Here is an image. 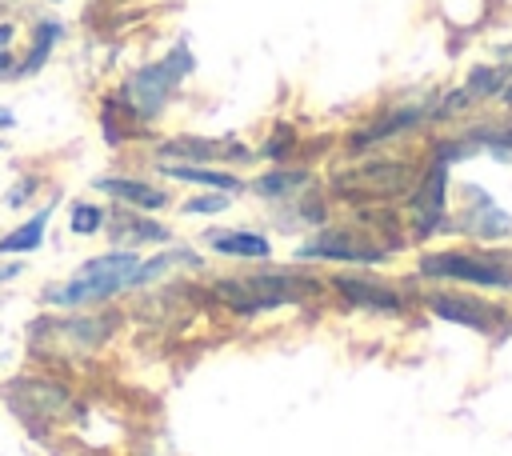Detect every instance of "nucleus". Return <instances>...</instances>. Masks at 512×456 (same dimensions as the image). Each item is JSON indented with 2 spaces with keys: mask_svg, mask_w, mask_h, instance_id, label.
Listing matches in <instances>:
<instances>
[{
  "mask_svg": "<svg viewBox=\"0 0 512 456\" xmlns=\"http://www.w3.org/2000/svg\"><path fill=\"white\" fill-rule=\"evenodd\" d=\"M192 68H196L192 48H188L184 40L172 44L160 60H152V64L128 72V80L120 84V100H124V108H128L140 124L156 120V116L164 112V104L172 100V92L180 88V80L192 76Z\"/></svg>",
  "mask_w": 512,
  "mask_h": 456,
  "instance_id": "nucleus-1",
  "label": "nucleus"
},
{
  "mask_svg": "<svg viewBox=\"0 0 512 456\" xmlns=\"http://www.w3.org/2000/svg\"><path fill=\"white\" fill-rule=\"evenodd\" d=\"M136 272H140V260L128 252H104V256H92L84 260V268L76 276H68L64 284L48 288L44 300L48 304H60V308H80V304H96L112 292H124V288H136Z\"/></svg>",
  "mask_w": 512,
  "mask_h": 456,
  "instance_id": "nucleus-2",
  "label": "nucleus"
},
{
  "mask_svg": "<svg viewBox=\"0 0 512 456\" xmlns=\"http://www.w3.org/2000/svg\"><path fill=\"white\" fill-rule=\"evenodd\" d=\"M320 292V284L304 272H256V276H232V280H220L216 284V296L224 304H232L236 312H268V308H280V304H292V300H304Z\"/></svg>",
  "mask_w": 512,
  "mask_h": 456,
  "instance_id": "nucleus-3",
  "label": "nucleus"
},
{
  "mask_svg": "<svg viewBox=\"0 0 512 456\" xmlns=\"http://www.w3.org/2000/svg\"><path fill=\"white\" fill-rule=\"evenodd\" d=\"M412 184H416V176L400 160H372V164L348 168L332 180V188L348 200H392V196L412 192Z\"/></svg>",
  "mask_w": 512,
  "mask_h": 456,
  "instance_id": "nucleus-4",
  "label": "nucleus"
},
{
  "mask_svg": "<svg viewBox=\"0 0 512 456\" xmlns=\"http://www.w3.org/2000/svg\"><path fill=\"white\" fill-rule=\"evenodd\" d=\"M424 276H444V280H464V284H488V288H508L512 284V268L488 256H472V252H436L420 260Z\"/></svg>",
  "mask_w": 512,
  "mask_h": 456,
  "instance_id": "nucleus-5",
  "label": "nucleus"
},
{
  "mask_svg": "<svg viewBox=\"0 0 512 456\" xmlns=\"http://www.w3.org/2000/svg\"><path fill=\"white\" fill-rule=\"evenodd\" d=\"M300 256H320V260H340V264H376L388 256V248L364 240V232H352V228H324L300 248Z\"/></svg>",
  "mask_w": 512,
  "mask_h": 456,
  "instance_id": "nucleus-6",
  "label": "nucleus"
},
{
  "mask_svg": "<svg viewBox=\"0 0 512 456\" xmlns=\"http://www.w3.org/2000/svg\"><path fill=\"white\" fill-rule=\"evenodd\" d=\"M156 160H172V164H212V160H232L244 164L252 160V148L236 144V140H204V136H172L156 144Z\"/></svg>",
  "mask_w": 512,
  "mask_h": 456,
  "instance_id": "nucleus-7",
  "label": "nucleus"
},
{
  "mask_svg": "<svg viewBox=\"0 0 512 456\" xmlns=\"http://www.w3.org/2000/svg\"><path fill=\"white\" fill-rule=\"evenodd\" d=\"M444 188H448V164L436 160L424 180L412 184V228L416 236H432L444 220Z\"/></svg>",
  "mask_w": 512,
  "mask_h": 456,
  "instance_id": "nucleus-8",
  "label": "nucleus"
},
{
  "mask_svg": "<svg viewBox=\"0 0 512 456\" xmlns=\"http://www.w3.org/2000/svg\"><path fill=\"white\" fill-rule=\"evenodd\" d=\"M96 192L120 200L132 212H160V208H168V192L148 184V180H136V176H100Z\"/></svg>",
  "mask_w": 512,
  "mask_h": 456,
  "instance_id": "nucleus-9",
  "label": "nucleus"
},
{
  "mask_svg": "<svg viewBox=\"0 0 512 456\" xmlns=\"http://www.w3.org/2000/svg\"><path fill=\"white\" fill-rule=\"evenodd\" d=\"M428 308L452 324H464V328H492L500 320V312L492 304H480L472 296H448V292H436L428 296Z\"/></svg>",
  "mask_w": 512,
  "mask_h": 456,
  "instance_id": "nucleus-10",
  "label": "nucleus"
},
{
  "mask_svg": "<svg viewBox=\"0 0 512 456\" xmlns=\"http://www.w3.org/2000/svg\"><path fill=\"white\" fill-rule=\"evenodd\" d=\"M332 284H336V292H340L348 304H360V308H372V312H400V308H404V300H400L392 288L376 284V280H364V276H336Z\"/></svg>",
  "mask_w": 512,
  "mask_h": 456,
  "instance_id": "nucleus-11",
  "label": "nucleus"
},
{
  "mask_svg": "<svg viewBox=\"0 0 512 456\" xmlns=\"http://www.w3.org/2000/svg\"><path fill=\"white\" fill-rule=\"evenodd\" d=\"M204 244L224 252V256H240V260H268V252H272L268 236L264 232H248V228H224V232L212 228L204 236Z\"/></svg>",
  "mask_w": 512,
  "mask_h": 456,
  "instance_id": "nucleus-12",
  "label": "nucleus"
},
{
  "mask_svg": "<svg viewBox=\"0 0 512 456\" xmlns=\"http://www.w3.org/2000/svg\"><path fill=\"white\" fill-rule=\"evenodd\" d=\"M160 176L168 180H184V184H204V188H216V192H240L244 180L228 168H208V164H172V160H160Z\"/></svg>",
  "mask_w": 512,
  "mask_h": 456,
  "instance_id": "nucleus-13",
  "label": "nucleus"
},
{
  "mask_svg": "<svg viewBox=\"0 0 512 456\" xmlns=\"http://www.w3.org/2000/svg\"><path fill=\"white\" fill-rule=\"evenodd\" d=\"M56 40H64V20H56V16L36 20V24H32V44H28V52H24L20 68H16V80H20V76H36V72L48 64Z\"/></svg>",
  "mask_w": 512,
  "mask_h": 456,
  "instance_id": "nucleus-14",
  "label": "nucleus"
},
{
  "mask_svg": "<svg viewBox=\"0 0 512 456\" xmlns=\"http://www.w3.org/2000/svg\"><path fill=\"white\" fill-rule=\"evenodd\" d=\"M308 172L304 168H272L264 176L252 180V192L264 196V200H296L300 188H308Z\"/></svg>",
  "mask_w": 512,
  "mask_h": 456,
  "instance_id": "nucleus-15",
  "label": "nucleus"
},
{
  "mask_svg": "<svg viewBox=\"0 0 512 456\" xmlns=\"http://www.w3.org/2000/svg\"><path fill=\"white\" fill-rule=\"evenodd\" d=\"M48 216H52V204L48 208H40L32 220H24L16 232H8V236H0V252L8 256H28V252H36L40 244H44V228H48Z\"/></svg>",
  "mask_w": 512,
  "mask_h": 456,
  "instance_id": "nucleus-16",
  "label": "nucleus"
},
{
  "mask_svg": "<svg viewBox=\"0 0 512 456\" xmlns=\"http://www.w3.org/2000/svg\"><path fill=\"white\" fill-rule=\"evenodd\" d=\"M464 228L472 232V236H508V228H512V220L492 204V200H476V208L472 212H464Z\"/></svg>",
  "mask_w": 512,
  "mask_h": 456,
  "instance_id": "nucleus-17",
  "label": "nucleus"
},
{
  "mask_svg": "<svg viewBox=\"0 0 512 456\" xmlns=\"http://www.w3.org/2000/svg\"><path fill=\"white\" fill-rule=\"evenodd\" d=\"M120 232H124V240L128 244H140V240H148V244H172V232L164 228V224H156V220H140V216H120Z\"/></svg>",
  "mask_w": 512,
  "mask_h": 456,
  "instance_id": "nucleus-18",
  "label": "nucleus"
},
{
  "mask_svg": "<svg viewBox=\"0 0 512 456\" xmlns=\"http://www.w3.org/2000/svg\"><path fill=\"white\" fill-rule=\"evenodd\" d=\"M104 228V208L100 204H72L68 212V232L72 236H96Z\"/></svg>",
  "mask_w": 512,
  "mask_h": 456,
  "instance_id": "nucleus-19",
  "label": "nucleus"
},
{
  "mask_svg": "<svg viewBox=\"0 0 512 456\" xmlns=\"http://www.w3.org/2000/svg\"><path fill=\"white\" fill-rule=\"evenodd\" d=\"M232 204V192H204V196H192L188 204H184V216H212V212H224Z\"/></svg>",
  "mask_w": 512,
  "mask_h": 456,
  "instance_id": "nucleus-20",
  "label": "nucleus"
},
{
  "mask_svg": "<svg viewBox=\"0 0 512 456\" xmlns=\"http://www.w3.org/2000/svg\"><path fill=\"white\" fill-rule=\"evenodd\" d=\"M36 184H40L36 176H20V180L8 188V208H24V204H28V196L36 192Z\"/></svg>",
  "mask_w": 512,
  "mask_h": 456,
  "instance_id": "nucleus-21",
  "label": "nucleus"
},
{
  "mask_svg": "<svg viewBox=\"0 0 512 456\" xmlns=\"http://www.w3.org/2000/svg\"><path fill=\"white\" fill-rule=\"evenodd\" d=\"M16 68H20L16 52H12V48H4V52H0V80H16Z\"/></svg>",
  "mask_w": 512,
  "mask_h": 456,
  "instance_id": "nucleus-22",
  "label": "nucleus"
},
{
  "mask_svg": "<svg viewBox=\"0 0 512 456\" xmlns=\"http://www.w3.org/2000/svg\"><path fill=\"white\" fill-rule=\"evenodd\" d=\"M12 36H16V24L12 20H0V52L12 48Z\"/></svg>",
  "mask_w": 512,
  "mask_h": 456,
  "instance_id": "nucleus-23",
  "label": "nucleus"
},
{
  "mask_svg": "<svg viewBox=\"0 0 512 456\" xmlns=\"http://www.w3.org/2000/svg\"><path fill=\"white\" fill-rule=\"evenodd\" d=\"M20 272H24V264H20V260H8V264H0V284H4V280H16Z\"/></svg>",
  "mask_w": 512,
  "mask_h": 456,
  "instance_id": "nucleus-24",
  "label": "nucleus"
},
{
  "mask_svg": "<svg viewBox=\"0 0 512 456\" xmlns=\"http://www.w3.org/2000/svg\"><path fill=\"white\" fill-rule=\"evenodd\" d=\"M16 124V116H12V108H0V128H12Z\"/></svg>",
  "mask_w": 512,
  "mask_h": 456,
  "instance_id": "nucleus-25",
  "label": "nucleus"
},
{
  "mask_svg": "<svg viewBox=\"0 0 512 456\" xmlns=\"http://www.w3.org/2000/svg\"><path fill=\"white\" fill-rule=\"evenodd\" d=\"M504 100H512V88H504Z\"/></svg>",
  "mask_w": 512,
  "mask_h": 456,
  "instance_id": "nucleus-26",
  "label": "nucleus"
},
{
  "mask_svg": "<svg viewBox=\"0 0 512 456\" xmlns=\"http://www.w3.org/2000/svg\"><path fill=\"white\" fill-rule=\"evenodd\" d=\"M0 148H4V140H0Z\"/></svg>",
  "mask_w": 512,
  "mask_h": 456,
  "instance_id": "nucleus-27",
  "label": "nucleus"
}]
</instances>
